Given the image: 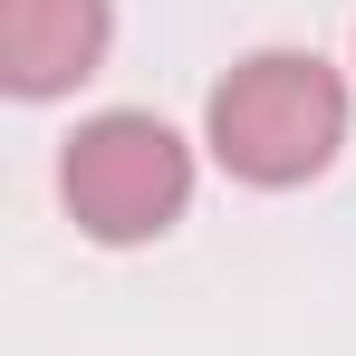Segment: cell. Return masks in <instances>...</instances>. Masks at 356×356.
<instances>
[{
    "label": "cell",
    "instance_id": "3",
    "mask_svg": "<svg viewBox=\"0 0 356 356\" xmlns=\"http://www.w3.org/2000/svg\"><path fill=\"white\" fill-rule=\"evenodd\" d=\"M106 0H0V77L10 97H67L106 58Z\"/></svg>",
    "mask_w": 356,
    "mask_h": 356
},
{
    "label": "cell",
    "instance_id": "1",
    "mask_svg": "<svg viewBox=\"0 0 356 356\" xmlns=\"http://www.w3.org/2000/svg\"><path fill=\"white\" fill-rule=\"evenodd\" d=\"M202 135H212L222 174L280 193V183L327 174V154L347 145V87H337V67L298 58V49H260L212 87Z\"/></svg>",
    "mask_w": 356,
    "mask_h": 356
},
{
    "label": "cell",
    "instance_id": "2",
    "mask_svg": "<svg viewBox=\"0 0 356 356\" xmlns=\"http://www.w3.org/2000/svg\"><path fill=\"white\" fill-rule=\"evenodd\" d=\"M58 193L87 241H154L193 202V145L164 116H135V106L87 116L58 154Z\"/></svg>",
    "mask_w": 356,
    "mask_h": 356
}]
</instances>
